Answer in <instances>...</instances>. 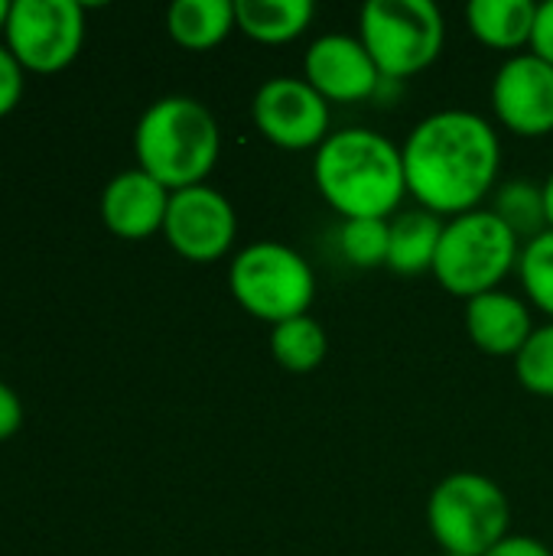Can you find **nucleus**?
I'll return each mask as SVG.
<instances>
[{"label": "nucleus", "mask_w": 553, "mask_h": 556, "mask_svg": "<svg viewBox=\"0 0 553 556\" xmlns=\"http://www.w3.org/2000/svg\"><path fill=\"white\" fill-rule=\"evenodd\" d=\"M401 156L407 195L440 218L476 212L502 169L499 130L482 114L463 108H447L414 124Z\"/></svg>", "instance_id": "obj_1"}, {"label": "nucleus", "mask_w": 553, "mask_h": 556, "mask_svg": "<svg viewBox=\"0 0 553 556\" xmlns=\"http://www.w3.org/2000/svg\"><path fill=\"white\" fill-rule=\"evenodd\" d=\"M443 218L427 208H407L394 215L391 222V248H388V267L394 274L414 277V274H433V261L443 238Z\"/></svg>", "instance_id": "obj_16"}, {"label": "nucleus", "mask_w": 553, "mask_h": 556, "mask_svg": "<svg viewBox=\"0 0 553 556\" xmlns=\"http://www.w3.org/2000/svg\"><path fill=\"white\" fill-rule=\"evenodd\" d=\"M544 186V208H548V228L553 231V173L541 182Z\"/></svg>", "instance_id": "obj_28"}, {"label": "nucleus", "mask_w": 553, "mask_h": 556, "mask_svg": "<svg viewBox=\"0 0 553 556\" xmlns=\"http://www.w3.org/2000/svg\"><path fill=\"white\" fill-rule=\"evenodd\" d=\"M23 424V404L16 397V391L10 384L0 381V440L13 437Z\"/></svg>", "instance_id": "obj_27"}, {"label": "nucleus", "mask_w": 553, "mask_h": 556, "mask_svg": "<svg viewBox=\"0 0 553 556\" xmlns=\"http://www.w3.org/2000/svg\"><path fill=\"white\" fill-rule=\"evenodd\" d=\"M169 195L173 192L163 182H156L150 173H143L140 166L124 169L101 192V218L111 235L124 241H143L163 231Z\"/></svg>", "instance_id": "obj_13"}, {"label": "nucleus", "mask_w": 553, "mask_h": 556, "mask_svg": "<svg viewBox=\"0 0 553 556\" xmlns=\"http://www.w3.org/2000/svg\"><path fill=\"white\" fill-rule=\"evenodd\" d=\"M313 179L326 205L345 222L391 218L407 195L401 147L368 127L329 134L313 156Z\"/></svg>", "instance_id": "obj_2"}, {"label": "nucleus", "mask_w": 553, "mask_h": 556, "mask_svg": "<svg viewBox=\"0 0 553 556\" xmlns=\"http://www.w3.org/2000/svg\"><path fill=\"white\" fill-rule=\"evenodd\" d=\"M440 556H460V554H440Z\"/></svg>", "instance_id": "obj_30"}, {"label": "nucleus", "mask_w": 553, "mask_h": 556, "mask_svg": "<svg viewBox=\"0 0 553 556\" xmlns=\"http://www.w3.org/2000/svg\"><path fill=\"white\" fill-rule=\"evenodd\" d=\"M466 332L486 355L515 358L535 332L531 309L521 296L492 290L466 303Z\"/></svg>", "instance_id": "obj_14"}, {"label": "nucleus", "mask_w": 553, "mask_h": 556, "mask_svg": "<svg viewBox=\"0 0 553 556\" xmlns=\"http://www.w3.org/2000/svg\"><path fill=\"white\" fill-rule=\"evenodd\" d=\"M7 16H10V0H0V33L7 26Z\"/></svg>", "instance_id": "obj_29"}, {"label": "nucleus", "mask_w": 553, "mask_h": 556, "mask_svg": "<svg viewBox=\"0 0 553 556\" xmlns=\"http://www.w3.org/2000/svg\"><path fill=\"white\" fill-rule=\"evenodd\" d=\"M492 111L518 137L553 134V65L535 52L508 55L492 78Z\"/></svg>", "instance_id": "obj_11"}, {"label": "nucleus", "mask_w": 553, "mask_h": 556, "mask_svg": "<svg viewBox=\"0 0 553 556\" xmlns=\"http://www.w3.org/2000/svg\"><path fill=\"white\" fill-rule=\"evenodd\" d=\"M313 16V0H235V26L264 46H280L303 36Z\"/></svg>", "instance_id": "obj_17"}, {"label": "nucleus", "mask_w": 553, "mask_h": 556, "mask_svg": "<svg viewBox=\"0 0 553 556\" xmlns=\"http://www.w3.org/2000/svg\"><path fill=\"white\" fill-rule=\"evenodd\" d=\"M218 150L222 130L215 114L186 94H166L153 101L134 130L137 166L169 192L202 186L218 163Z\"/></svg>", "instance_id": "obj_3"}, {"label": "nucleus", "mask_w": 553, "mask_h": 556, "mask_svg": "<svg viewBox=\"0 0 553 556\" xmlns=\"http://www.w3.org/2000/svg\"><path fill=\"white\" fill-rule=\"evenodd\" d=\"M169 36L192 52L218 46L235 29V3L231 0H176L166 10Z\"/></svg>", "instance_id": "obj_18"}, {"label": "nucleus", "mask_w": 553, "mask_h": 556, "mask_svg": "<svg viewBox=\"0 0 553 556\" xmlns=\"http://www.w3.org/2000/svg\"><path fill=\"white\" fill-rule=\"evenodd\" d=\"M163 235L179 257L192 264H212L231 251L238 235V215L218 189L205 182L189 186L169 195Z\"/></svg>", "instance_id": "obj_10"}, {"label": "nucleus", "mask_w": 553, "mask_h": 556, "mask_svg": "<svg viewBox=\"0 0 553 556\" xmlns=\"http://www.w3.org/2000/svg\"><path fill=\"white\" fill-rule=\"evenodd\" d=\"M254 127L280 150H319L329 137V101L293 75L267 78L251 101Z\"/></svg>", "instance_id": "obj_9"}, {"label": "nucleus", "mask_w": 553, "mask_h": 556, "mask_svg": "<svg viewBox=\"0 0 553 556\" xmlns=\"http://www.w3.org/2000/svg\"><path fill=\"white\" fill-rule=\"evenodd\" d=\"M303 78L332 104H355L375 98L385 85L375 59L359 36L326 33L310 42L303 55Z\"/></svg>", "instance_id": "obj_12"}, {"label": "nucleus", "mask_w": 553, "mask_h": 556, "mask_svg": "<svg viewBox=\"0 0 553 556\" xmlns=\"http://www.w3.org/2000/svg\"><path fill=\"white\" fill-rule=\"evenodd\" d=\"M228 287L244 313L271 326L306 316L316 300L310 261L280 241H257L238 251L228 267Z\"/></svg>", "instance_id": "obj_5"}, {"label": "nucleus", "mask_w": 553, "mask_h": 556, "mask_svg": "<svg viewBox=\"0 0 553 556\" xmlns=\"http://www.w3.org/2000/svg\"><path fill=\"white\" fill-rule=\"evenodd\" d=\"M486 556H553L551 547L538 538H525V534H508L505 541H499Z\"/></svg>", "instance_id": "obj_26"}, {"label": "nucleus", "mask_w": 553, "mask_h": 556, "mask_svg": "<svg viewBox=\"0 0 553 556\" xmlns=\"http://www.w3.org/2000/svg\"><path fill=\"white\" fill-rule=\"evenodd\" d=\"M531 52L553 65V0L538 3V23H535V36H531Z\"/></svg>", "instance_id": "obj_25"}, {"label": "nucleus", "mask_w": 553, "mask_h": 556, "mask_svg": "<svg viewBox=\"0 0 553 556\" xmlns=\"http://www.w3.org/2000/svg\"><path fill=\"white\" fill-rule=\"evenodd\" d=\"M339 248L352 267H362V270L388 267L391 218H349V222H342Z\"/></svg>", "instance_id": "obj_21"}, {"label": "nucleus", "mask_w": 553, "mask_h": 556, "mask_svg": "<svg viewBox=\"0 0 553 556\" xmlns=\"http://www.w3.org/2000/svg\"><path fill=\"white\" fill-rule=\"evenodd\" d=\"M329 352L326 329L306 313L297 319H287L280 326H271V355L274 362L290 375H310L323 365Z\"/></svg>", "instance_id": "obj_19"}, {"label": "nucleus", "mask_w": 553, "mask_h": 556, "mask_svg": "<svg viewBox=\"0 0 553 556\" xmlns=\"http://www.w3.org/2000/svg\"><path fill=\"white\" fill-rule=\"evenodd\" d=\"M359 39L385 81H404L437 62L447 23L433 0H368L359 13Z\"/></svg>", "instance_id": "obj_6"}, {"label": "nucleus", "mask_w": 553, "mask_h": 556, "mask_svg": "<svg viewBox=\"0 0 553 556\" xmlns=\"http://www.w3.org/2000/svg\"><path fill=\"white\" fill-rule=\"evenodd\" d=\"M427 525L443 554L486 556L508 538L512 508L499 482L489 476L453 472L433 489Z\"/></svg>", "instance_id": "obj_7"}, {"label": "nucleus", "mask_w": 553, "mask_h": 556, "mask_svg": "<svg viewBox=\"0 0 553 556\" xmlns=\"http://www.w3.org/2000/svg\"><path fill=\"white\" fill-rule=\"evenodd\" d=\"M492 212L508 225V231L521 244L551 231L548 208H544V186H538L535 179H508L505 186H499Z\"/></svg>", "instance_id": "obj_20"}, {"label": "nucleus", "mask_w": 553, "mask_h": 556, "mask_svg": "<svg viewBox=\"0 0 553 556\" xmlns=\"http://www.w3.org/2000/svg\"><path fill=\"white\" fill-rule=\"evenodd\" d=\"M518 254L521 241L508 231V225L492 208H476L447 218L433 277L447 293L469 303L499 290V283L518 267Z\"/></svg>", "instance_id": "obj_4"}, {"label": "nucleus", "mask_w": 553, "mask_h": 556, "mask_svg": "<svg viewBox=\"0 0 553 556\" xmlns=\"http://www.w3.org/2000/svg\"><path fill=\"white\" fill-rule=\"evenodd\" d=\"M515 375L535 397H553V323L538 326L515 355Z\"/></svg>", "instance_id": "obj_23"}, {"label": "nucleus", "mask_w": 553, "mask_h": 556, "mask_svg": "<svg viewBox=\"0 0 553 556\" xmlns=\"http://www.w3.org/2000/svg\"><path fill=\"white\" fill-rule=\"evenodd\" d=\"M23 98V65L7 46H0V117L10 114Z\"/></svg>", "instance_id": "obj_24"}, {"label": "nucleus", "mask_w": 553, "mask_h": 556, "mask_svg": "<svg viewBox=\"0 0 553 556\" xmlns=\"http://www.w3.org/2000/svg\"><path fill=\"white\" fill-rule=\"evenodd\" d=\"M7 49L29 72H59L81 52L85 7L78 0H16L3 26Z\"/></svg>", "instance_id": "obj_8"}, {"label": "nucleus", "mask_w": 553, "mask_h": 556, "mask_svg": "<svg viewBox=\"0 0 553 556\" xmlns=\"http://www.w3.org/2000/svg\"><path fill=\"white\" fill-rule=\"evenodd\" d=\"M515 270L521 277V287H525L531 306L548 313L553 323V231H544L535 241L521 244Z\"/></svg>", "instance_id": "obj_22"}, {"label": "nucleus", "mask_w": 553, "mask_h": 556, "mask_svg": "<svg viewBox=\"0 0 553 556\" xmlns=\"http://www.w3.org/2000/svg\"><path fill=\"white\" fill-rule=\"evenodd\" d=\"M538 23V3L535 0H473L466 7V26L469 33L499 52H515L521 46H531Z\"/></svg>", "instance_id": "obj_15"}]
</instances>
